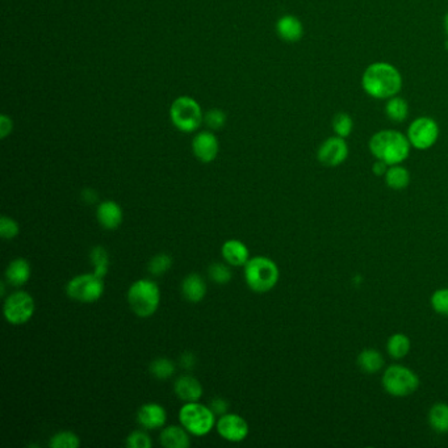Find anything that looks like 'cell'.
<instances>
[{
	"instance_id": "cell-1",
	"label": "cell",
	"mask_w": 448,
	"mask_h": 448,
	"mask_svg": "<svg viewBox=\"0 0 448 448\" xmlns=\"http://www.w3.org/2000/svg\"><path fill=\"white\" fill-rule=\"evenodd\" d=\"M361 87L373 99L388 100L401 91L402 77L393 64L375 62L364 70Z\"/></svg>"
},
{
	"instance_id": "cell-2",
	"label": "cell",
	"mask_w": 448,
	"mask_h": 448,
	"mask_svg": "<svg viewBox=\"0 0 448 448\" xmlns=\"http://www.w3.org/2000/svg\"><path fill=\"white\" fill-rule=\"evenodd\" d=\"M368 146L372 155L376 159L383 161L388 166L401 165L402 162H405L411 149L408 136L392 129L375 133Z\"/></svg>"
},
{
	"instance_id": "cell-3",
	"label": "cell",
	"mask_w": 448,
	"mask_h": 448,
	"mask_svg": "<svg viewBox=\"0 0 448 448\" xmlns=\"http://www.w3.org/2000/svg\"><path fill=\"white\" fill-rule=\"evenodd\" d=\"M280 278L278 265L267 256L250 258L244 265V280L256 294H267L276 287Z\"/></svg>"
},
{
	"instance_id": "cell-4",
	"label": "cell",
	"mask_w": 448,
	"mask_h": 448,
	"mask_svg": "<svg viewBox=\"0 0 448 448\" xmlns=\"http://www.w3.org/2000/svg\"><path fill=\"white\" fill-rule=\"evenodd\" d=\"M128 304L133 313L141 319L153 316L161 304V291L156 283L141 279L133 283L128 291Z\"/></svg>"
},
{
	"instance_id": "cell-5",
	"label": "cell",
	"mask_w": 448,
	"mask_h": 448,
	"mask_svg": "<svg viewBox=\"0 0 448 448\" xmlns=\"http://www.w3.org/2000/svg\"><path fill=\"white\" fill-rule=\"evenodd\" d=\"M180 424L195 436H204L216 427V415L209 406L199 401L186 402L179 411Z\"/></svg>"
},
{
	"instance_id": "cell-6",
	"label": "cell",
	"mask_w": 448,
	"mask_h": 448,
	"mask_svg": "<svg viewBox=\"0 0 448 448\" xmlns=\"http://www.w3.org/2000/svg\"><path fill=\"white\" fill-rule=\"evenodd\" d=\"M382 384L392 397L404 398L411 396L420 386L417 373L401 364L389 366L382 377Z\"/></svg>"
},
{
	"instance_id": "cell-7",
	"label": "cell",
	"mask_w": 448,
	"mask_h": 448,
	"mask_svg": "<svg viewBox=\"0 0 448 448\" xmlns=\"http://www.w3.org/2000/svg\"><path fill=\"white\" fill-rule=\"evenodd\" d=\"M170 118L174 127L183 133H192L200 128L204 115L200 104L190 96H179L170 107Z\"/></svg>"
},
{
	"instance_id": "cell-8",
	"label": "cell",
	"mask_w": 448,
	"mask_h": 448,
	"mask_svg": "<svg viewBox=\"0 0 448 448\" xmlns=\"http://www.w3.org/2000/svg\"><path fill=\"white\" fill-rule=\"evenodd\" d=\"M104 278L96 275L95 272L82 274L73 278L67 283L66 294L78 303L92 304L96 303L104 294Z\"/></svg>"
},
{
	"instance_id": "cell-9",
	"label": "cell",
	"mask_w": 448,
	"mask_h": 448,
	"mask_svg": "<svg viewBox=\"0 0 448 448\" xmlns=\"http://www.w3.org/2000/svg\"><path fill=\"white\" fill-rule=\"evenodd\" d=\"M35 298L24 291H16L6 297L3 314L8 323L20 326L30 320L35 314Z\"/></svg>"
},
{
	"instance_id": "cell-10",
	"label": "cell",
	"mask_w": 448,
	"mask_h": 448,
	"mask_svg": "<svg viewBox=\"0 0 448 448\" xmlns=\"http://www.w3.org/2000/svg\"><path fill=\"white\" fill-rule=\"evenodd\" d=\"M406 136L411 147L427 150L433 147L439 138V125L434 118L421 116L410 124Z\"/></svg>"
},
{
	"instance_id": "cell-11",
	"label": "cell",
	"mask_w": 448,
	"mask_h": 448,
	"mask_svg": "<svg viewBox=\"0 0 448 448\" xmlns=\"http://www.w3.org/2000/svg\"><path fill=\"white\" fill-rule=\"evenodd\" d=\"M348 156V145L346 138L334 136L321 143L317 152V159L326 167L341 166Z\"/></svg>"
},
{
	"instance_id": "cell-12",
	"label": "cell",
	"mask_w": 448,
	"mask_h": 448,
	"mask_svg": "<svg viewBox=\"0 0 448 448\" xmlns=\"http://www.w3.org/2000/svg\"><path fill=\"white\" fill-rule=\"evenodd\" d=\"M216 430L218 436L231 443L242 442L249 436V424L244 418L234 413L221 415L216 422Z\"/></svg>"
},
{
	"instance_id": "cell-13",
	"label": "cell",
	"mask_w": 448,
	"mask_h": 448,
	"mask_svg": "<svg viewBox=\"0 0 448 448\" xmlns=\"http://www.w3.org/2000/svg\"><path fill=\"white\" fill-rule=\"evenodd\" d=\"M192 150L195 156L203 162L210 163L217 158L219 152V143L217 137L212 132L199 133L192 141Z\"/></svg>"
},
{
	"instance_id": "cell-14",
	"label": "cell",
	"mask_w": 448,
	"mask_h": 448,
	"mask_svg": "<svg viewBox=\"0 0 448 448\" xmlns=\"http://www.w3.org/2000/svg\"><path fill=\"white\" fill-rule=\"evenodd\" d=\"M137 421L146 430H156L165 427L167 411L161 404L147 402L137 411Z\"/></svg>"
},
{
	"instance_id": "cell-15",
	"label": "cell",
	"mask_w": 448,
	"mask_h": 448,
	"mask_svg": "<svg viewBox=\"0 0 448 448\" xmlns=\"http://www.w3.org/2000/svg\"><path fill=\"white\" fill-rule=\"evenodd\" d=\"M96 217L104 229L116 231L123 222L124 213H123L121 206L116 201L108 200V201H102V204H99L96 209Z\"/></svg>"
},
{
	"instance_id": "cell-16",
	"label": "cell",
	"mask_w": 448,
	"mask_h": 448,
	"mask_svg": "<svg viewBox=\"0 0 448 448\" xmlns=\"http://www.w3.org/2000/svg\"><path fill=\"white\" fill-rule=\"evenodd\" d=\"M174 392L177 397L184 402H196L203 396V386L197 379L190 375L180 376L174 384Z\"/></svg>"
},
{
	"instance_id": "cell-17",
	"label": "cell",
	"mask_w": 448,
	"mask_h": 448,
	"mask_svg": "<svg viewBox=\"0 0 448 448\" xmlns=\"http://www.w3.org/2000/svg\"><path fill=\"white\" fill-rule=\"evenodd\" d=\"M222 258L233 267H242L250 259V251L247 246L238 240H229L222 244Z\"/></svg>"
},
{
	"instance_id": "cell-18",
	"label": "cell",
	"mask_w": 448,
	"mask_h": 448,
	"mask_svg": "<svg viewBox=\"0 0 448 448\" xmlns=\"http://www.w3.org/2000/svg\"><path fill=\"white\" fill-rule=\"evenodd\" d=\"M276 32L283 41L292 44L301 39L304 35V26L294 15H285L278 20Z\"/></svg>"
},
{
	"instance_id": "cell-19",
	"label": "cell",
	"mask_w": 448,
	"mask_h": 448,
	"mask_svg": "<svg viewBox=\"0 0 448 448\" xmlns=\"http://www.w3.org/2000/svg\"><path fill=\"white\" fill-rule=\"evenodd\" d=\"M32 269L24 258H16L6 269V280L13 287H23L29 282Z\"/></svg>"
},
{
	"instance_id": "cell-20",
	"label": "cell",
	"mask_w": 448,
	"mask_h": 448,
	"mask_svg": "<svg viewBox=\"0 0 448 448\" xmlns=\"http://www.w3.org/2000/svg\"><path fill=\"white\" fill-rule=\"evenodd\" d=\"M190 433L183 426H167L161 433V443L166 448H187L191 446Z\"/></svg>"
},
{
	"instance_id": "cell-21",
	"label": "cell",
	"mask_w": 448,
	"mask_h": 448,
	"mask_svg": "<svg viewBox=\"0 0 448 448\" xmlns=\"http://www.w3.org/2000/svg\"><path fill=\"white\" fill-rule=\"evenodd\" d=\"M181 294L187 301L193 304L203 301L206 295V284L204 279L197 274L187 275L181 283Z\"/></svg>"
},
{
	"instance_id": "cell-22",
	"label": "cell",
	"mask_w": 448,
	"mask_h": 448,
	"mask_svg": "<svg viewBox=\"0 0 448 448\" xmlns=\"http://www.w3.org/2000/svg\"><path fill=\"white\" fill-rule=\"evenodd\" d=\"M357 363H358L360 371L372 375V373H377L383 370L385 360L379 350L366 348L359 354Z\"/></svg>"
},
{
	"instance_id": "cell-23",
	"label": "cell",
	"mask_w": 448,
	"mask_h": 448,
	"mask_svg": "<svg viewBox=\"0 0 448 448\" xmlns=\"http://www.w3.org/2000/svg\"><path fill=\"white\" fill-rule=\"evenodd\" d=\"M429 424L438 434L448 433V404L436 402L429 410Z\"/></svg>"
},
{
	"instance_id": "cell-24",
	"label": "cell",
	"mask_w": 448,
	"mask_h": 448,
	"mask_svg": "<svg viewBox=\"0 0 448 448\" xmlns=\"http://www.w3.org/2000/svg\"><path fill=\"white\" fill-rule=\"evenodd\" d=\"M385 183L391 190L402 191L410 183V172L406 167L393 165L388 167L384 175Z\"/></svg>"
},
{
	"instance_id": "cell-25",
	"label": "cell",
	"mask_w": 448,
	"mask_h": 448,
	"mask_svg": "<svg viewBox=\"0 0 448 448\" xmlns=\"http://www.w3.org/2000/svg\"><path fill=\"white\" fill-rule=\"evenodd\" d=\"M411 343L409 337L402 333H395L389 337L386 342V351L392 359H404L409 354Z\"/></svg>"
},
{
	"instance_id": "cell-26",
	"label": "cell",
	"mask_w": 448,
	"mask_h": 448,
	"mask_svg": "<svg viewBox=\"0 0 448 448\" xmlns=\"http://www.w3.org/2000/svg\"><path fill=\"white\" fill-rule=\"evenodd\" d=\"M385 115L393 123H402L409 115L408 102L400 96H393L386 100L385 104Z\"/></svg>"
},
{
	"instance_id": "cell-27",
	"label": "cell",
	"mask_w": 448,
	"mask_h": 448,
	"mask_svg": "<svg viewBox=\"0 0 448 448\" xmlns=\"http://www.w3.org/2000/svg\"><path fill=\"white\" fill-rule=\"evenodd\" d=\"M91 266L93 272L104 278L108 274L109 269V256L108 251L102 246H95L90 253Z\"/></svg>"
},
{
	"instance_id": "cell-28",
	"label": "cell",
	"mask_w": 448,
	"mask_h": 448,
	"mask_svg": "<svg viewBox=\"0 0 448 448\" xmlns=\"http://www.w3.org/2000/svg\"><path fill=\"white\" fill-rule=\"evenodd\" d=\"M177 371V366L172 360L166 358L155 359L150 364V373L158 380H167Z\"/></svg>"
},
{
	"instance_id": "cell-29",
	"label": "cell",
	"mask_w": 448,
	"mask_h": 448,
	"mask_svg": "<svg viewBox=\"0 0 448 448\" xmlns=\"http://www.w3.org/2000/svg\"><path fill=\"white\" fill-rule=\"evenodd\" d=\"M332 125H333L335 136L342 137V138H347L352 133L354 121H352V117L346 112H339V114L334 116Z\"/></svg>"
},
{
	"instance_id": "cell-30",
	"label": "cell",
	"mask_w": 448,
	"mask_h": 448,
	"mask_svg": "<svg viewBox=\"0 0 448 448\" xmlns=\"http://www.w3.org/2000/svg\"><path fill=\"white\" fill-rule=\"evenodd\" d=\"M51 448H78L80 446L79 436L73 431H60L51 438Z\"/></svg>"
},
{
	"instance_id": "cell-31",
	"label": "cell",
	"mask_w": 448,
	"mask_h": 448,
	"mask_svg": "<svg viewBox=\"0 0 448 448\" xmlns=\"http://www.w3.org/2000/svg\"><path fill=\"white\" fill-rule=\"evenodd\" d=\"M208 274H209L210 280L216 283V284H219V285L228 284L233 278L231 267L228 265H224V263H213L208 269Z\"/></svg>"
},
{
	"instance_id": "cell-32",
	"label": "cell",
	"mask_w": 448,
	"mask_h": 448,
	"mask_svg": "<svg viewBox=\"0 0 448 448\" xmlns=\"http://www.w3.org/2000/svg\"><path fill=\"white\" fill-rule=\"evenodd\" d=\"M172 266V258L168 254H158L153 256L149 262V272L154 276H161L166 274Z\"/></svg>"
},
{
	"instance_id": "cell-33",
	"label": "cell",
	"mask_w": 448,
	"mask_h": 448,
	"mask_svg": "<svg viewBox=\"0 0 448 448\" xmlns=\"http://www.w3.org/2000/svg\"><path fill=\"white\" fill-rule=\"evenodd\" d=\"M430 304L436 313L448 317V288H440L436 291L431 295Z\"/></svg>"
},
{
	"instance_id": "cell-34",
	"label": "cell",
	"mask_w": 448,
	"mask_h": 448,
	"mask_svg": "<svg viewBox=\"0 0 448 448\" xmlns=\"http://www.w3.org/2000/svg\"><path fill=\"white\" fill-rule=\"evenodd\" d=\"M19 233H20V226L13 218L8 216H3L0 218V235L4 240L7 241L13 240L15 237L19 235Z\"/></svg>"
},
{
	"instance_id": "cell-35",
	"label": "cell",
	"mask_w": 448,
	"mask_h": 448,
	"mask_svg": "<svg viewBox=\"0 0 448 448\" xmlns=\"http://www.w3.org/2000/svg\"><path fill=\"white\" fill-rule=\"evenodd\" d=\"M204 123L210 130H219L226 124V115L221 109H212L205 114Z\"/></svg>"
},
{
	"instance_id": "cell-36",
	"label": "cell",
	"mask_w": 448,
	"mask_h": 448,
	"mask_svg": "<svg viewBox=\"0 0 448 448\" xmlns=\"http://www.w3.org/2000/svg\"><path fill=\"white\" fill-rule=\"evenodd\" d=\"M127 446L130 448H152L153 442L147 433L142 430H136L128 436Z\"/></svg>"
},
{
	"instance_id": "cell-37",
	"label": "cell",
	"mask_w": 448,
	"mask_h": 448,
	"mask_svg": "<svg viewBox=\"0 0 448 448\" xmlns=\"http://www.w3.org/2000/svg\"><path fill=\"white\" fill-rule=\"evenodd\" d=\"M209 408H210L212 411L215 413V415H216V417H221V415H224V414H226V413H228L229 404H228V401H226V400L217 397L215 398V400H212V402H210Z\"/></svg>"
},
{
	"instance_id": "cell-38",
	"label": "cell",
	"mask_w": 448,
	"mask_h": 448,
	"mask_svg": "<svg viewBox=\"0 0 448 448\" xmlns=\"http://www.w3.org/2000/svg\"><path fill=\"white\" fill-rule=\"evenodd\" d=\"M12 120L8 116L1 115L0 117V136L1 138H6L12 132Z\"/></svg>"
},
{
	"instance_id": "cell-39",
	"label": "cell",
	"mask_w": 448,
	"mask_h": 448,
	"mask_svg": "<svg viewBox=\"0 0 448 448\" xmlns=\"http://www.w3.org/2000/svg\"><path fill=\"white\" fill-rule=\"evenodd\" d=\"M180 363H181V366H183L184 368L191 370V368L195 367L196 359H195V355H193L192 352H184V354L181 355V358H180Z\"/></svg>"
},
{
	"instance_id": "cell-40",
	"label": "cell",
	"mask_w": 448,
	"mask_h": 448,
	"mask_svg": "<svg viewBox=\"0 0 448 448\" xmlns=\"http://www.w3.org/2000/svg\"><path fill=\"white\" fill-rule=\"evenodd\" d=\"M388 165L386 163H384L383 161H379V159H376V162L373 163V166H372V171H373V174L375 175H377V177H384L385 172H386V170H388Z\"/></svg>"
},
{
	"instance_id": "cell-41",
	"label": "cell",
	"mask_w": 448,
	"mask_h": 448,
	"mask_svg": "<svg viewBox=\"0 0 448 448\" xmlns=\"http://www.w3.org/2000/svg\"><path fill=\"white\" fill-rule=\"evenodd\" d=\"M82 199L87 203V204H93L98 201V193L95 192L93 190H84L82 193Z\"/></svg>"
},
{
	"instance_id": "cell-42",
	"label": "cell",
	"mask_w": 448,
	"mask_h": 448,
	"mask_svg": "<svg viewBox=\"0 0 448 448\" xmlns=\"http://www.w3.org/2000/svg\"><path fill=\"white\" fill-rule=\"evenodd\" d=\"M445 30H446V35L448 36V13L445 16Z\"/></svg>"
}]
</instances>
